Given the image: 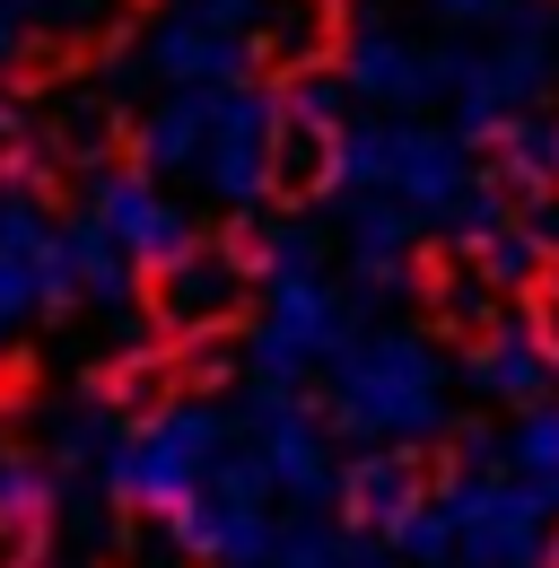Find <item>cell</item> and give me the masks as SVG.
I'll return each instance as SVG.
<instances>
[{
	"mask_svg": "<svg viewBox=\"0 0 559 568\" xmlns=\"http://www.w3.org/2000/svg\"><path fill=\"white\" fill-rule=\"evenodd\" d=\"M140 315L166 351H202V342H227L254 324L263 306V281H254V245L245 236H202V245H166L140 263Z\"/></svg>",
	"mask_w": 559,
	"mask_h": 568,
	"instance_id": "1",
	"label": "cell"
},
{
	"mask_svg": "<svg viewBox=\"0 0 559 568\" xmlns=\"http://www.w3.org/2000/svg\"><path fill=\"white\" fill-rule=\"evenodd\" d=\"M342 184V123H324L315 105H272L263 123V202L306 211Z\"/></svg>",
	"mask_w": 559,
	"mask_h": 568,
	"instance_id": "2",
	"label": "cell"
},
{
	"mask_svg": "<svg viewBox=\"0 0 559 568\" xmlns=\"http://www.w3.org/2000/svg\"><path fill=\"white\" fill-rule=\"evenodd\" d=\"M411 288H419L428 333H446V342H464V351L498 342V281H489V263L472 245H428L411 263Z\"/></svg>",
	"mask_w": 559,
	"mask_h": 568,
	"instance_id": "3",
	"label": "cell"
},
{
	"mask_svg": "<svg viewBox=\"0 0 559 568\" xmlns=\"http://www.w3.org/2000/svg\"><path fill=\"white\" fill-rule=\"evenodd\" d=\"M342 36H349V9L342 0H263L254 18V71L263 79H315L342 62Z\"/></svg>",
	"mask_w": 559,
	"mask_h": 568,
	"instance_id": "4",
	"label": "cell"
},
{
	"mask_svg": "<svg viewBox=\"0 0 559 568\" xmlns=\"http://www.w3.org/2000/svg\"><path fill=\"white\" fill-rule=\"evenodd\" d=\"M123 568H202V551H193V534H184L175 516H132Z\"/></svg>",
	"mask_w": 559,
	"mask_h": 568,
	"instance_id": "5",
	"label": "cell"
},
{
	"mask_svg": "<svg viewBox=\"0 0 559 568\" xmlns=\"http://www.w3.org/2000/svg\"><path fill=\"white\" fill-rule=\"evenodd\" d=\"M27 385H35V358H27V351H0V412H18Z\"/></svg>",
	"mask_w": 559,
	"mask_h": 568,
	"instance_id": "6",
	"label": "cell"
},
{
	"mask_svg": "<svg viewBox=\"0 0 559 568\" xmlns=\"http://www.w3.org/2000/svg\"><path fill=\"white\" fill-rule=\"evenodd\" d=\"M551 568H559V560H551Z\"/></svg>",
	"mask_w": 559,
	"mask_h": 568,
	"instance_id": "7",
	"label": "cell"
}]
</instances>
